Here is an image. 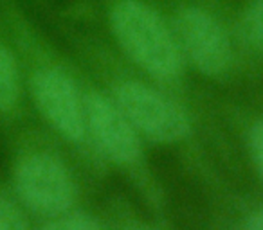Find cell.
Segmentation results:
<instances>
[{
    "mask_svg": "<svg viewBox=\"0 0 263 230\" xmlns=\"http://www.w3.org/2000/svg\"><path fill=\"white\" fill-rule=\"evenodd\" d=\"M114 34L134 61L155 77H173L180 70V49L157 15L137 0H124L110 16Z\"/></svg>",
    "mask_w": 263,
    "mask_h": 230,
    "instance_id": "6da1fadb",
    "label": "cell"
},
{
    "mask_svg": "<svg viewBox=\"0 0 263 230\" xmlns=\"http://www.w3.org/2000/svg\"><path fill=\"white\" fill-rule=\"evenodd\" d=\"M15 189L26 207L44 216L65 214L76 196L65 164L44 151L26 155L16 164Z\"/></svg>",
    "mask_w": 263,
    "mask_h": 230,
    "instance_id": "7a4b0ae2",
    "label": "cell"
},
{
    "mask_svg": "<svg viewBox=\"0 0 263 230\" xmlns=\"http://www.w3.org/2000/svg\"><path fill=\"white\" fill-rule=\"evenodd\" d=\"M29 90L42 117L70 142H80L87 132L85 101L72 77L56 65H36L31 70Z\"/></svg>",
    "mask_w": 263,
    "mask_h": 230,
    "instance_id": "3957f363",
    "label": "cell"
},
{
    "mask_svg": "<svg viewBox=\"0 0 263 230\" xmlns=\"http://www.w3.org/2000/svg\"><path fill=\"white\" fill-rule=\"evenodd\" d=\"M116 102L134 128L161 144L179 142L190 133L187 115L168 97L144 83L124 81L116 87Z\"/></svg>",
    "mask_w": 263,
    "mask_h": 230,
    "instance_id": "277c9868",
    "label": "cell"
},
{
    "mask_svg": "<svg viewBox=\"0 0 263 230\" xmlns=\"http://www.w3.org/2000/svg\"><path fill=\"white\" fill-rule=\"evenodd\" d=\"M177 45L205 76H220L231 65V44L226 31L209 13L186 8L175 20Z\"/></svg>",
    "mask_w": 263,
    "mask_h": 230,
    "instance_id": "5b68a950",
    "label": "cell"
},
{
    "mask_svg": "<svg viewBox=\"0 0 263 230\" xmlns=\"http://www.w3.org/2000/svg\"><path fill=\"white\" fill-rule=\"evenodd\" d=\"M85 124L98 148L117 164H130L141 155L139 137L116 101L88 94L85 99Z\"/></svg>",
    "mask_w": 263,
    "mask_h": 230,
    "instance_id": "8992f818",
    "label": "cell"
},
{
    "mask_svg": "<svg viewBox=\"0 0 263 230\" xmlns=\"http://www.w3.org/2000/svg\"><path fill=\"white\" fill-rule=\"evenodd\" d=\"M24 95V72L18 49L0 13V117L18 112Z\"/></svg>",
    "mask_w": 263,
    "mask_h": 230,
    "instance_id": "52a82bcc",
    "label": "cell"
},
{
    "mask_svg": "<svg viewBox=\"0 0 263 230\" xmlns=\"http://www.w3.org/2000/svg\"><path fill=\"white\" fill-rule=\"evenodd\" d=\"M241 33L249 45L263 54V0H252L241 16Z\"/></svg>",
    "mask_w": 263,
    "mask_h": 230,
    "instance_id": "ba28073f",
    "label": "cell"
},
{
    "mask_svg": "<svg viewBox=\"0 0 263 230\" xmlns=\"http://www.w3.org/2000/svg\"><path fill=\"white\" fill-rule=\"evenodd\" d=\"M42 230H103L98 221L85 214H60Z\"/></svg>",
    "mask_w": 263,
    "mask_h": 230,
    "instance_id": "9c48e42d",
    "label": "cell"
},
{
    "mask_svg": "<svg viewBox=\"0 0 263 230\" xmlns=\"http://www.w3.org/2000/svg\"><path fill=\"white\" fill-rule=\"evenodd\" d=\"M0 230H29V225L18 207L2 198H0Z\"/></svg>",
    "mask_w": 263,
    "mask_h": 230,
    "instance_id": "30bf717a",
    "label": "cell"
},
{
    "mask_svg": "<svg viewBox=\"0 0 263 230\" xmlns=\"http://www.w3.org/2000/svg\"><path fill=\"white\" fill-rule=\"evenodd\" d=\"M249 144H251V153L256 168L263 176V121L256 122L252 126L251 135H249Z\"/></svg>",
    "mask_w": 263,
    "mask_h": 230,
    "instance_id": "8fae6325",
    "label": "cell"
},
{
    "mask_svg": "<svg viewBox=\"0 0 263 230\" xmlns=\"http://www.w3.org/2000/svg\"><path fill=\"white\" fill-rule=\"evenodd\" d=\"M247 230H263V208L252 214V218L249 219Z\"/></svg>",
    "mask_w": 263,
    "mask_h": 230,
    "instance_id": "7c38bea8",
    "label": "cell"
},
{
    "mask_svg": "<svg viewBox=\"0 0 263 230\" xmlns=\"http://www.w3.org/2000/svg\"><path fill=\"white\" fill-rule=\"evenodd\" d=\"M128 230H152L150 226H144V225H136V226H132V228Z\"/></svg>",
    "mask_w": 263,
    "mask_h": 230,
    "instance_id": "4fadbf2b",
    "label": "cell"
}]
</instances>
